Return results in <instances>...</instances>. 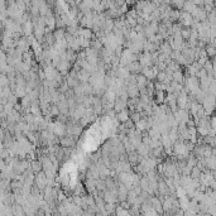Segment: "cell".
I'll return each instance as SVG.
<instances>
[{"mask_svg": "<svg viewBox=\"0 0 216 216\" xmlns=\"http://www.w3.org/2000/svg\"><path fill=\"white\" fill-rule=\"evenodd\" d=\"M164 97H166V95H164L163 91H156V99H157L158 103H163Z\"/></svg>", "mask_w": 216, "mask_h": 216, "instance_id": "14", "label": "cell"}, {"mask_svg": "<svg viewBox=\"0 0 216 216\" xmlns=\"http://www.w3.org/2000/svg\"><path fill=\"white\" fill-rule=\"evenodd\" d=\"M180 34H181V37H182V39H188L190 38V34H191V30H188V29H181V32H180Z\"/></svg>", "mask_w": 216, "mask_h": 216, "instance_id": "15", "label": "cell"}, {"mask_svg": "<svg viewBox=\"0 0 216 216\" xmlns=\"http://www.w3.org/2000/svg\"><path fill=\"white\" fill-rule=\"evenodd\" d=\"M205 52H206V55L207 56H210V57H214V55H215V48H214V46H206V49H205Z\"/></svg>", "mask_w": 216, "mask_h": 216, "instance_id": "16", "label": "cell"}, {"mask_svg": "<svg viewBox=\"0 0 216 216\" xmlns=\"http://www.w3.org/2000/svg\"><path fill=\"white\" fill-rule=\"evenodd\" d=\"M197 132L202 137H209V127H198Z\"/></svg>", "mask_w": 216, "mask_h": 216, "instance_id": "13", "label": "cell"}, {"mask_svg": "<svg viewBox=\"0 0 216 216\" xmlns=\"http://www.w3.org/2000/svg\"><path fill=\"white\" fill-rule=\"evenodd\" d=\"M180 19L182 20V24H184L186 27H188V25L192 24V17H191V14H190V13L182 12V13L180 14Z\"/></svg>", "mask_w": 216, "mask_h": 216, "instance_id": "2", "label": "cell"}, {"mask_svg": "<svg viewBox=\"0 0 216 216\" xmlns=\"http://www.w3.org/2000/svg\"><path fill=\"white\" fill-rule=\"evenodd\" d=\"M191 171H192V177H194V178H195V177H198V176H200V169H198L197 167H192Z\"/></svg>", "mask_w": 216, "mask_h": 216, "instance_id": "19", "label": "cell"}, {"mask_svg": "<svg viewBox=\"0 0 216 216\" xmlns=\"http://www.w3.org/2000/svg\"><path fill=\"white\" fill-rule=\"evenodd\" d=\"M134 127L137 128L138 132H140V133L144 132L145 129H149V128H148V121H147V118H142V119H140L139 121H138Z\"/></svg>", "mask_w": 216, "mask_h": 216, "instance_id": "4", "label": "cell"}, {"mask_svg": "<svg viewBox=\"0 0 216 216\" xmlns=\"http://www.w3.org/2000/svg\"><path fill=\"white\" fill-rule=\"evenodd\" d=\"M53 38H55L56 42L62 41L63 38H65V30H63V29H57L56 32L53 33Z\"/></svg>", "mask_w": 216, "mask_h": 216, "instance_id": "11", "label": "cell"}, {"mask_svg": "<svg viewBox=\"0 0 216 216\" xmlns=\"http://www.w3.org/2000/svg\"><path fill=\"white\" fill-rule=\"evenodd\" d=\"M73 139L75 138L71 135H65L62 139H61V145L65 147V148H70V147L73 145Z\"/></svg>", "mask_w": 216, "mask_h": 216, "instance_id": "5", "label": "cell"}, {"mask_svg": "<svg viewBox=\"0 0 216 216\" xmlns=\"http://www.w3.org/2000/svg\"><path fill=\"white\" fill-rule=\"evenodd\" d=\"M49 111H51V115H55V116H57V115L59 114V111H58V107L56 106V105H53L51 109H49Z\"/></svg>", "mask_w": 216, "mask_h": 216, "instance_id": "18", "label": "cell"}, {"mask_svg": "<svg viewBox=\"0 0 216 216\" xmlns=\"http://www.w3.org/2000/svg\"><path fill=\"white\" fill-rule=\"evenodd\" d=\"M140 158H142V157H139V156H138V154H137V152H130V153L128 154V160H129V162H130V163H132V164L137 163L138 160H140Z\"/></svg>", "mask_w": 216, "mask_h": 216, "instance_id": "10", "label": "cell"}, {"mask_svg": "<svg viewBox=\"0 0 216 216\" xmlns=\"http://www.w3.org/2000/svg\"><path fill=\"white\" fill-rule=\"evenodd\" d=\"M125 107H127V101H123V100H120V99L114 101V111L125 110Z\"/></svg>", "mask_w": 216, "mask_h": 216, "instance_id": "6", "label": "cell"}, {"mask_svg": "<svg viewBox=\"0 0 216 216\" xmlns=\"http://www.w3.org/2000/svg\"><path fill=\"white\" fill-rule=\"evenodd\" d=\"M156 77L158 79V82H163V81L166 80V73H164V71H159Z\"/></svg>", "mask_w": 216, "mask_h": 216, "instance_id": "17", "label": "cell"}, {"mask_svg": "<svg viewBox=\"0 0 216 216\" xmlns=\"http://www.w3.org/2000/svg\"><path fill=\"white\" fill-rule=\"evenodd\" d=\"M53 134H55V137L63 138L66 135V127L62 125L61 123H55V130H53Z\"/></svg>", "mask_w": 216, "mask_h": 216, "instance_id": "1", "label": "cell"}, {"mask_svg": "<svg viewBox=\"0 0 216 216\" xmlns=\"http://www.w3.org/2000/svg\"><path fill=\"white\" fill-rule=\"evenodd\" d=\"M142 76H144L145 77V79H154V75H153V72H152V70H150V67H143L142 68Z\"/></svg>", "mask_w": 216, "mask_h": 216, "instance_id": "9", "label": "cell"}, {"mask_svg": "<svg viewBox=\"0 0 216 216\" xmlns=\"http://www.w3.org/2000/svg\"><path fill=\"white\" fill-rule=\"evenodd\" d=\"M116 119H118L119 121H121L123 124H124V123H125L127 120H129V113H128V110L125 109V110L119 111L118 115H116Z\"/></svg>", "mask_w": 216, "mask_h": 216, "instance_id": "8", "label": "cell"}, {"mask_svg": "<svg viewBox=\"0 0 216 216\" xmlns=\"http://www.w3.org/2000/svg\"><path fill=\"white\" fill-rule=\"evenodd\" d=\"M135 80H137V87H138V90L145 89L148 81H147V79H145L144 76H142V75H135Z\"/></svg>", "mask_w": 216, "mask_h": 216, "instance_id": "3", "label": "cell"}, {"mask_svg": "<svg viewBox=\"0 0 216 216\" xmlns=\"http://www.w3.org/2000/svg\"><path fill=\"white\" fill-rule=\"evenodd\" d=\"M30 32H32V23L27 22V24H25V33L30 34Z\"/></svg>", "mask_w": 216, "mask_h": 216, "instance_id": "20", "label": "cell"}, {"mask_svg": "<svg viewBox=\"0 0 216 216\" xmlns=\"http://www.w3.org/2000/svg\"><path fill=\"white\" fill-rule=\"evenodd\" d=\"M172 81H174V82H177V83H182V82L184 81V76H183V73L181 72V70H180V71H176V72L172 73Z\"/></svg>", "mask_w": 216, "mask_h": 216, "instance_id": "7", "label": "cell"}, {"mask_svg": "<svg viewBox=\"0 0 216 216\" xmlns=\"http://www.w3.org/2000/svg\"><path fill=\"white\" fill-rule=\"evenodd\" d=\"M66 83H67L68 87H76L77 85H79V83H77V79H76V77H71V76L67 77Z\"/></svg>", "mask_w": 216, "mask_h": 216, "instance_id": "12", "label": "cell"}]
</instances>
